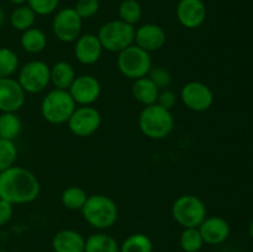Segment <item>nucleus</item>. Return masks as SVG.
Masks as SVG:
<instances>
[{
	"instance_id": "nucleus-8",
	"label": "nucleus",
	"mask_w": 253,
	"mask_h": 252,
	"mask_svg": "<svg viewBox=\"0 0 253 252\" xmlns=\"http://www.w3.org/2000/svg\"><path fill=\"white\" fill-rule=\"evenodd\" d=\"M17 82L26 94H39L51 84L49 66L43 61L34 59L19 69Z\"/></svg>"
},
{
	"instance_id": "nucleus-34",
	"label": "nucleus",
	"mask_w": 253,
	"mask_h": 252,
	"mask_svg": "<svg viewBox=\"0 0 253 252\" xmlns=\"http://www.w3.org/2000/svg\"><path fill=\"white\" fill-rule=\"evenodd\" d=\"M178 101V95L172 90V89H163V90H160V94H158L157 98V104L158 105L163 106V108L168 109V110H172L175 106Z\"/></svg>"
},
{
	"instance_id": "nucleus-3",
	"label": "nucleus",
	"mask_w": 253,
	"mask_h": 252,
	"mask_svg": "<svg viewBox=\"0 0 253 252\" xmlns=\"http://www.w3.org/2000/svg\"><path fill=\"white\" fill-rule=\"evenodd\" d=\"M174 124L172 110H168L157 103L143 106L138 115L140 131L143 136L151 140H163L169 136L174 128Z\"/></svg>"
},
{
	"instance_id": "nucleus-13",
	"label": "nucleus",
	"mask_w": 253,
	"mask_h": 252,
	"mask_svg": "<svg viewBox=\"0 0 253 252\" xmlns=\"http://www.w3.org/2000/svg\"><path fill=\"white\" fill-rule=\"evenodd\" d=\"M208 9L204 0H179L175 6V17L183 27L194 30L207 20Z\"/></svg>"
},
{
	"instance_id": "nucleus-31",
	"label": "nucleus",
	"mask_w": 253,
	"mask_h": 252,
	"mask_svg": "<svg viewBox=\"0 0 253 252\" xmlns=\"http://www.w3.org/2000/svg\"><path fill=\"white\" fill-rule=\"evenodd\" d=\"M147 77L153 82V83L156 84V86H157L160 90L168 89L173 82L172 73H170L168 69L163 68V67H161V66L152 67V68H151V71L148 72Z\"/></svg>"
},
{
	"instance_id": "nucleus-12",
	"label": "nucleus",
	"mask_w": 253,
	"mask_h": 252,
	"mask_svg": "<svg viewBox=\"0 0 253 252\" xmlns=\"http://www.w3.org/2000/svg\"><path fill=\"white\" fill-rule=\"evenodd\" d=\"M68 91L78 106L93 105L100 98L101 84L91 74H81L76 77Z\"/></svg>"
},
{
	"instance_id": "nucleus-36",
	"label": "nucleus",
	"mask_w": 253,
	"mask_h": 252,
	"mask_svg": "<svg viewBox=\"0 0 253 252\" xmlns=\"http://www.w3.org/2000/svg\"><path fill=\"white\" fill-rule=\"evenodd\" d=\"M10 4L15 5V6H21V5H25L27 2V0H9Z\"/></svg>"
},
{
	"instance_id": "nucleus-1",
	"label": "nucleus",
	"mask_w": 253,
	"mask_h": 252,
	"mask_svg": "<svg viewBox=\"0 0 253 252\" xmlns=\"http://www.w3.org/2000/svg\"><path fill=\"white\" fill-rule=\"evenodd\" d=\"M41 185L27 168L14 165L0 173V199L12 205L30 204L39 198Z\"/></svg>"
},
{
	"instance_id": "nucleus-19",
	"label": "nucleus",
	"mask_w": 253,
	"mask_h": 252,
	"mask_svg": "<svg viewBox=\"0 0 253 252\" xmlns=\"http://www.w3.org/2000/svg\"><path fill=\"white\" fill-rule=\"evenodd\" d=\"M131 94L138 104L147 106L157 103L160 89L148 77H142V78L133 81L132 86H131Z\"/></svg>"
},
{
	"instance_id": "nucleus-16",
	"label": "nucleus",
	"mask_w": 253,
	"mask_h": 252,
	"mask_svg": "<svg viewBox=\"0 0 253 252\" xmlns=\"http://www.w3.org/2000/svg\"><path fill=\"white\" fill-rule=\"evenodd\" d=\"M103 46L95 34H82L74 41V56L84 66H93L103 54Z\"/></svg>"
},
{
	"instance_id": "nucleus-5",
	"label": "nucleus",
	"mask_w": 253,
	"mask_h": 252,
	"mask_svg": "<svg viewBox=\"0 0 253 252\" xmlns=\"http://www.w3.org/2000/svg\"><path fill=\"white\" fill-rule=\"evenodd\" d=\"M135 26L126 24L120 19H115L101 25L96 36L105 51L119 53L135 43Z\"/></svg>"
},
{
	"instance_id": "nucleus-15",
	"label": "nucleus",
	"mask_w": 253,
	"mask_h": 252,
	"mask_svg": "<svg viewBox=\"0 0 253 252\" xmlns=\"http://www.w3.org/2000/svg\"><path fill=\"white\" fill-rule=\"evenodd\" d=\"M167 42V34L162 26L153 22H147L138 26L135 31V44L145 51H160Z\"/></svg>"
},
{
	"instance_id": "nucleus-38",
	"label": "nucleus",
	"mask_w": 253,
	"mask_h": 252,
	"mask_svg": "<svg viewBox=\"0 0 253 252\" xmlns=\"http://www.w3.org/2000/svg\"><path fill=\"white\" fill-rule=\"evenodd\" d=\"M249 234L250 236L253 237V220L251 222H250V226H249Z\"/></svg>"
},
{
	"instance_id": "nucleus-40",
	"label": "nucleus",
	"mask_w": 253,
	"mask_h": 252,
	"mask_svg": "<svg viewBox=\"0 0 253 252\" xmlns=\"http://www.w3.org/2000/svg\"><path fill=\"white\" fill-rule=\"evenodd\" d=\"M249 252H253V251H249Z\"/></svg>"
},
{
	"instance_id": "nucleus-35",
	"label": "nucleus",
	"mask_w": 253,
	"mask_h": 252,
	"mask_svg": "<svg viewBox=\"0 0 253 252\" xmlns=\"http://www.w3.org/2000/svg\"><path fill=\"white\" fill-rule=\"evenodd\" d=\"M14 215V205L4 199H0V226L6 225Z\"/></svg>"
},
{
	"instance_id": "nucleus-7",
	"label": "nucleus",
	"mask_w": 253,
	"mask_h": 252,
	"mask_svg": "<svg viewBox=\"0 0 253 252\" xmlns=\"http://www.w3.org/2000/svg\"><path fill=\"white\" fill-rule=\"evenodd\" d=\"M172 217L178 225L187 227H199L205 220L207 215V205L198 195L183 194L173 202Z\"/></svg>"
},
{
	"instance_id": "nucleus-30",
	"label": "nucleus",
	"mask_w": 253,
	"mask_h": 252,
	"mask_svg": "<svg viewBox=\"0 0 253 252\" xmlns=\"http://www.w3.org/2000/svg\"><path fill=\"white\" fill-rule=\"evenodd\" d=\"M17 160V147L15 141L0 138V173L12 167Z\"/></svg>"
},
{
	"instance_id": "nucleus-27",
	"label": "nucleus",
	"mask_w": 253,
	"mask_h": 252,
	"mask_svg": "<svg viewBox=\"0 0 253 252\" xmlns=\"http://www.w3.org/2000/svg\"><path fill=\"white\" fill-rule=\"evenodd\" d=\"M119 19L126 24L136 26L142 19L143 10L137 0H123L119 5Z\"/></svg>"
},
{
	"instance_id": "nucleus-21",
	"label": "nucleus",
	"mask_w": 253,
	"mask_h": 252,
	"mask_svg": "<svg viewBox=\"0 0 253 252\" xmlns=\"http://www.w3.org/2000/svg\"><path fill=\"white\" fill-rule=\"evenodd\" d=\"M47 43H48V40H47L46 34L39 27L34 26L26 31L21 32L20 44H21L22 49L27 53H41L42 51L46 49Z\"/></svg>"
},
{
	"instance_id": "nucleus-6",
	"label": "nucleus",
	"mask_w": 253,
	"mask_h": 252,
	"mask_svg": "<svg viewBox=\"0 0 253 252\" xmlns=\"http://www.w3.org/2000/svg\"><path fill=\"white\" fill-rule=\"evenodd\" d=\"M116 64L119 72L131 81L147 77L148 72L153 67L150 52L145 51L135 43L119 52Z\"/></svg>"
},
{
	"instance_id": "nucleus-10",
	"label": "nucleus",
	"mask_w": 253,
	"mask_h": 252,
	"mask_svg": "<svg viewBox=\"0 0 253 252\" xmlns=\"http://www.w3.org/2000/svg\"><path fill=\"white\" fill-rule=\"evenodd\" d=\"M179 98L183 105L195 113H204L214 104V91L208 84L199 81L185 83L180 89Z\"/></svg>"
},
{
	"instance_id": "nucleus-28",
	"label": "nucleus",
	"mask_w": 253,
	"mask_h": 252,
	"mask_svg": "<svg viewBox=\"0 0 253 252\" xmlns=\"http://www.w3.org/2000/svg\"><path fill=\"white\" fill-rule=\"evenodd\" d=\"M19 57L14 49L0 47V78L12 77L19 69Z\"/></svg>"
},
{
	"instance_id": "nucleus-18",
	"label": "nucleus",
	"mask_w": 253,
	"mask_h": 252,
	"mask_svg": "<svg viewBox=\"0 0 253 252\" xmlns=\"http://www.w3.org/2000/svg\"><path fill=\"white\" fill-rule=\"evenodd\" d=\"M85 237L73 229H63L56 232L52 239L54 252H84Z\"/></svg>"
},
{
	"instance_id": "nucleus-39",
	"label": "nucleus",
	"mask_w": 253,
	"mask_h": 252,
	"mask_svg": "<svg viewBox=\"0 0 253 252\" xmlns=\"http://www.w3.org/2000/svg\"><path fill=\"white\" fill-rule=\"evenodd\" d=\"M212 252H221V251H212Z\"/></svg>"
},
{
	"instance_id": "nucleus-9",
	"label": "nucleus",
	"mask_w": 253,
	"mask_h": 252,
	"mask_svg": "<svg viewBox=\"0 0 253 252\" xmlns=\"http://www.w3.org/2000/svg\"><path fill=\"white\" fill-rule=\"evenodd\" d=\"M83 19L74 7H63L54 12L52 19V31L56 39L63 43H72L82 35Z\"/></svg>"
},
{
	"instance_id": "nucleus-4",
	"label": "nucleus",
	"mask_w": 253,
	"mask_h": 252,
	"mask_svg": "<svg viewBox=\"0 0 253 252\" xmlns=\"http://www.w3.org/2000/svg\"><path fill=\"white\" fill-rule=\"evenodd\" d=\"M68 90L53 88L47 91L41 101V115L51 125L67 124L77 108Z\"/></svg>"
},
{
	"instance_id": "nucleus-17",
	"label": "nucleus",
	"mask_w": 253,
	"mask_h": 252,
	"mask_svg": "<svg viewBox=\"0 0 253 252\" xmlns=\"http://www.w3.org/2000/svg\"><path fill=\"white\" fill-rule=\"evenodd\" d=\"M198 229L204 240V244L211 246L226 241L231 232L230 224L221 216H207Z\"/></svg>"
},
{
	"instance_id": "nucleus-37",
	"label": "nucleus",
	"mask_w": 253,
	"mask_h": 252,
	"mask_svg": "<svg viewBox=\"0 0 253 252\" xmlns=\"http://www.w3.org/2000/svg\"><path fill=\"white\" fill-rule=\"evenodd\" d=\"M5 21V14H4V10L0 7V26H1L2 24H4Z\"/></svg>"
},
{
	"instance_id": "nucleus-26",
	"label": "nucleus",
	"mask_w": 253,
	"mask_h": 252,
	"mask_svg": "<svg viewBox=\"0 0 253 252\" xmlns=\"http://www.w3.org/2000/svg\"><path fill=\"white\" fill-rule=\"evenodd\" d=\"M120 252H153V242L147 235L136 232L124 240Z\"/></svg>"
},
{
	"instance_id": "nucleus-32",
	"label": "nucleus",
	"mask_w": 253,
	"mask_h": 252,
	"mask_svg": "<svg viewBox=\"0 0 253 252\" xmlns=\"http://www.w3.org/2000/svg\"><path fill=\"white\" fill-rule=\"evenodd\" d=\"M61 0H27L26 4L34 10L37 16H47L54 14Z\"/></svg>"
},
{
	"instance_id": "nucleus-24",
	"label": "nucleus",
	"mask_w": 253,
	"mask_h": 252,
	"mask_svg": "<svg viewBox=\"0 0 253 252\" xmlns=\"http://www.w3.org/2000/svg\"><path fill=\"white\" fill-rule=\"evenodd\" d=\"M37 15L27 4L16 6L10 14V24L16 31L24 32L35 26Z\"/></svg>"
},
{
	"instance_id": "nucleus-23",
	"label": "nucleus",
	"mask_w": 253,
	"mask_h": 252,
	"mask_svg": "<svg viewBox=\"0 0 253 252\" xmlns=\"http://www.w3.org/2000/svg\"><path fill=\"white\" fill-rule=\"evenodd\" d=\"M22 130V121L17 113H0V138L15 141Z\"/></svg>"
},
{
	"instance_id": "nucleus-14",
	"label": "nucleus",
	"mask_w": 253,
	"mask_h": 252,
	"mask_svg": "<svg viewBox=\"0 0 253 252\" xmlns=\"http://www.w3.org/2000/svg\"><path fill=\"white\" fill-rule=\"evenodd\" d=\"M26 93L17 79L0 78V113H17L24 106Z\"/></svg>"
},
{
	"instance_id": "nucleus-20",
	"label": "nucleus",
	"mask_w": 253,
	"mask_h": 252,
	"mask_svg": "<svg viewBox=\"0 0 253 252\" xmlns=\"http://www.w3.org/2000/svg\"><path fill=\"white\" fill-rule=\"evenodd\" d=\"M49 76H51V84L53 88L68 90L76 79L77 73L74 67L69 62L58 61L53 66L49 67Z\"/></svg>"
},
{
	"instance_id": "nucleus-33",
	"label": "nucleus",
	"mask_w": 253,
	"mask_h": 252,
	"mask_svg": "<svg viewBox=\"0 0 253 252\" xmlns=\"http://www.w3.org/2000/svg\"><path fill=\"white\" fill-rule=\"evenodd\" d=\"M74 10L83 20L95 16L100 9V0H77Z\"/></svg>"
},
{
	"instance_id": "nucleus-11",
	"label": "nucleus",
	"mask_w": 253,
	"mask_h": 252,
	"mask_svg": "<svg viewBox=\"0 0 253 252\" xmlns=\"http://www.w3.org/2000/svg\"><path fill=\"white\" fill-rule=\"evenodd\" d=\"M67 126L77 137H89L101 126V114L93 105L77 106L67 121Z\"/></svg>"
},
{
	"instance_id": "nucleus-2",
	"label": "nucleus",
	"mask_w": 253,
	"mask_h": 252,
	"mask_svg": "<svg viewBox=\"0 0 253 252\" xmlns=\"http://www.w3.org/2000/svg\"><path fill=\"white\" fill-rule=\"evenodd\" d=\"M81 211L86 224L96 230L110 229L119 219L118 204L113 198L105 194L88 195Z\"/></svg>"
},
{
	"instance_id": "nucleus-29",
	"label": "nucleus",
	"mask_w": 253,
	"mask_h": 252,
	"mask_svg": "<svg viewBox=\"0 0 253 252\" xmlns=\"http://www.w3.org/2000/svg\"><path fill=\"white\" fill-rule=\"evenodd\" d=\"M180 249L184 252H199L204 246V240L198 227H187L179 237Z\"/></svg>"
},
{
	"instance_id": "nucleus-25",
	"label": "nucleus",
	"mask_w": 253,
	"mask_h": 252,
	"mask_svg": "<svg viewBox=\"0 0 253 252\" xmlns=\"http://www.w3.org/2000/svg\"><path fill=\"white\" fill-rule=\"evenodd\" d=\"M88 199L85 190L78 185H71L66 188L61 194V203L68 210H82Z\"/></svg>"
},
{
	"instance_id": "nucleus-22",
	"label": "nucleus",
	"mask_w": 253,
	"mask_h": 252,
	"mask_svg": "<svg viewBox=\"0 0 253 252\" xmlns=\"http://www.w3.org/2000/svg\"><path fill=\"white\" fill-rule=\"evenodd\" d=\"M84 252H120V245L111 235L96 232L85 239Z\"/></svg>"
}]
</instances>
